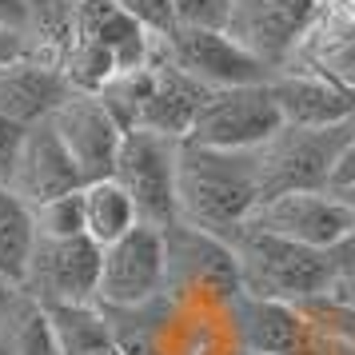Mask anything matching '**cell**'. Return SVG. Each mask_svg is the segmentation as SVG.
Returning a JSON list of instances; mask_svg holds the SVG:
<instances>
[{
  "label": "cell",
  "instance_id": "obj_1",
  "mask_svg": "<svg viewBox=\"0 0 355 355\" xmlns=\"http://www.w3.org/2000/svg\"><path fill=\"white\" fill-rule=\"evenodd\" d=\"M252 152H224L180 140L176 152V224L232 240L259 208Z\"/></svg>",
  "mask_w": 355,
  "mask_h": 355
},
{
  "label": "cell",
  "instance_id": "obj_2",
  "mask_svg": "<svg viewBox=\"0 0 355 355\" xmlns=\"http://www.w3.org/2000/svg\"><path fill=\"white\" fill-rule=\"evenodd\" d=\"M232 259L240 275V291L256 300H279V304H307L331 295V275L323 268V256L315 248L291 243L284 236L259 232L243 224L232 240Z\"/></svg>",
  "mask_w": 355,
  "mask_h": 355
},
{
  "label": "cell",
  "instance_id": "obj_3",
  "mask_svg": "<svg viewBox=\"0 0 355 355\" xmlns=\"http://www.w3.org/2000/svg\"><path fill=\"white\" fill-rule=\"evenodd\" d=\"M352 136V124H336V128H279L252 148V164H256L259 196H279V192H323L327 184V168L339 144ZM259 200V204H263Z\"/></svg>",
  "mask_w": 355,
  "mask_h": 355
},
{
  "label": "cell",
  "instance_id": "obj_4",
  "mask_svg": "<svg viewBox=\"0 0 355 355\" xmlns=\"http://www.w3.org/2000/svg\"><path fill=\"white\" fill-rule=\"evenodd\" d=\"M176 152L180 140H172V136L144 128L124 132L112 164V180L128 192L140 224H176Z\"/></svg>",
  "mask_w": 355,
  "mask_h": 355
},
{
  "label": "cell",
  "instance_id": "obj_5",
  "mask_svg": "<svg viewBox=\"0 0 355 355\" xmlns=\"http://www.w3.org/2000/svg\"><path fill=\"white\" fill-rule=\"evenodd\" d=\"M320 8L323 0H236L220 33L275 76L295 60Z\"/></svg>",
  "mask_w": 355,
  "mask_h": 355
},
{
  "label": "cell",
  "instance_id": "obj_6",
  "mask_svg": "<svg viewBox=\"0 0 355 355\" xmlns=\"http://www.w3.org/2000/svg\"><path fill=\"white\" fill-rule=\"evenodd\" d=\"M279 128L275 100L263 84H240V88H216L204 96L192 120V132L184 140L224 152H252Z\"/></svg>",
  "mask_w": 355,
  "mask_h": 355
},
{
  "label": "cell",
  "instance_id": "obj_7",
  "mask_svg": "<svg viewBox=\"0 0 355 355\" xmlns=\"http://www.w3.org/2000/svg\"><path fill=\"white\" fill-rule=\"evenodd\" d=\"M96 275L100 243H92L88 236H68V240H40L36 236L17 288L40 307L96 304Z\"/></svg>",
  "mask_w": 355,
  "mask_h": 355
},
{
  "label": "cell",
  "instance_id": "obj_8",
  "mask_svg": "<svg viewBox=\"0 0 355 355\" xmlns=\"http://www.w3.org/2000/svg\"><path fill=\"white\" fill-rule=\"evenodd\" d=\"M164 291V227L132 224L100 248L96 307H140Z\"/></svg>",
  "mask_w": 355,
  "mask_h": 355
},
{
  "label": "cell",
  "instance_id": "obj_9",
  "mask_svg": "<svg viewBox=\"0 0 355 355\" xmlns=\"http://www.w3.org/2000/svg\"><path fill=\"white\" fill-rule=\"evenodd\" d=\"M164 288L236 300L240 275H236V259H232L227 240L196 232L188 224L164 227Z\"/></svg>",
  "mask_w": 355,
  "mask_h": 355
},
{
  "label": "cell",
  "instance_id": "obj_10",
  "mask_svg": "<svg viewBox=\"0 0 355 355\" xmlns=\"http://www.w3.org/2000/svg\"><path fill=\"white\" fill-rule=\"evenodd\" d=\"M49 120L56 128V136H60L64 152L72 156L84 184L112 176L124 128L116 124V116L104 108V100L96 92H68Z\"/></svg>",
  "mask_w": 355,
  "mask_h": 355
},
{
  "label": "cell",
  "instance_id": "obj_11",
  "mask_svg": "<svg viewBox=\"0 0 355 355\" xmlns=\"http://www.w3.org/2000/svg\"><path fill=\"white\" fill-rule=\"evenodd\" d=\"M164 52L184 76H192L208 92L240 88V84H263L272 76L236 40H227L220 28H172L164 36Z\"/></svg>",
  "mask_w": 355,
  "mask_h": 355
},
{
  "label": "cell",
  "instance_id": "obj_12",
  "mask_svg": "<svg viewBox=\"0 0 355 355\" xmlns=\"http://www.w3.org/2000/svg\"><path fill=\"white\" fill-rule=\"evenodd\" d=\"M248 224L320 252L355 224V211L331 192H279L268 196Z\"/></svg>",
  "mask_w": 355,
  "mask_h": 355
},
{
  "label": "cell",
  "instance_id": "obj_13",
  "mask_svg": "<svg viewBox=\"0 0 355 355\" xmlns=\"http://www.w3.org/2000/svg\"><path fill=\"white\" fill-rule=\"evenodd\" d=\"M4 188H8L12 196H20L28 208L84 188L80 172H76L72 156L64 152L60 136H56V128H52V120H36V124L24 128L20 148H17V160H12V168H8Z\"/></svg>",
  "mask_w": 355,
  "mask_h": 355
},
{
  "label": "cell",
  "instance_id": "obj_14",
  "mask_svg": "<svg viewBox=\"0 0 355 355\" xmlns=\"http://www.w3.org/2000/svg\"><path fill=\"white\" fill-rule=\"evenodd\" d=\"M68 92L72 84L64 80L60 60L40 49H28L24 56L0 64V116H8L20 128L49 120Z\"/></svg>",
  "mask_w": 355,
  "mask_h": 355
},
{
  "label": "cell",
  "instance_id": "obj_15",
  "mask_svg": "<svg viewBox=\"0 0 355 355\" xmlns=\"http://www.w3.org/2000/svg\"><path fill=\"white\" fill-rule=\"evenodd\" d=\"M268 92L275 100L279 124H291V128H336V124L352 120L355 96L315 72L284 68V72L268 76Z\"/></svg>",
  "mask_w": 355,
  "mask_h": 355
},
{
  "label": "cell",
  "instance_id": "obj_16",
  "mask_svg": "<svg viewBox=\"0 0 355 355\" xmlns=\"http://www.w3.org/2000/svg\"><path fill=\"white\" fill-rule=\"evenodd\" d=\"M288 68L315 72L323 80L347 88L355 96V20L339 8L336 0H323L315 24L307 28L304 44Z\"/></svg>",
  "mask_w": 355,
  "mask_h": 355
},
{
  "label": "cell",
  "instance_id": "obj_17",
  "mask_svg": "<svg viewBox=\"0 0 355 355\" xmlns=\"http://www.w3.org/2000/svg\"><path fill=\"white\" fill-rule=\"evenodd\" d=\"M72 36H80L88 44L104 49L116 60V68H136L148 60V49H152V36L144 28H136L112 0H80L76 8V24H72Z\"/></svg>",
  "mask_w": 355,
  "mask_h": 355
},
{
  "label": "cell",
  "instance_id": "obj_18",
  "mask_svg": "<svg viewBox=\"0 0 355 355\" xmlns=\"http://www.w3.org/2000/svg\"><path fill=\"white\" fill-rule=\"evenodd\" d=\"M0 347L8 355H60L44 307L20 288H0Z\"/></svg>",
  "mask_w": 355,
  "mask_h": 355
},
{
  "label": "cell",
  "instance_id": "obj_19",
  "mask_svg": "<svg viewBox=\"0 0 355 355\" xmlns=\"http://www.w3.org/2000/svg\"><path fill=\"white\" fill-rule=\"evenodd\" d=\"M80 211H84V236L92 243H100V248L120 240L132 224H140L128 192H124L112 176L84 184L80 188Z\"/></svg>",
  "mask_w": 355,
  "mask_h": 355
},
{
  "label": "cell",
  "instance_id": "obj_20",
  "mask_svg": "<svg viewBox=\"0 0 355 355\" xmlns=\"http://www.w3.org/2000/svg\"><path fill=\"white\" fill-rule=\"evenodd\" d=\"M33 243H36L33 208L0 184V284H12V288L20 284Z\"/></svg>",
  "mask_w": 355,
  "mask_h": 355
},
{
  "label": "cell",
  "instance_id": "obj_21",
  "mask_svg": "<svg viewBox=\"0 0 355 355\" xmlns=\"http://www.w3.org/2000/svg\"><path fill=\"white\" fill-rule=\"evenodd\" d=\"M28 8V36H33V49L49 52L60 60V52L72 40V24H76V8L80 0H24Z\"/></svg>",
  "mask_w": 355,
  "mask_h": 355
},
{
  "label": "cell",
  "instance_id": "obj_22",
  "mask_svg": "<svg viewBox=\"0 0 355 355\" xmlns=\"http://www.w3.org/2000/svg\"><path fill=\"white\" fill-rule=\"evenodd\" d=\"M33 224L40 240H68V236H84V211H80V188L56 200H44L33 208Z\"/></svg>",
  "mask_w": 355,
  "mask_h": 355
},
{
  "label": "cell",
  "instance_id": "obj_23",
  "mask_svg": "<svg viewBox=\"0 0 355 355\" xmlns=\"http://www.w3.org/2000/svg\"><path fill=\"white\" fill-rule=\"evenodd\" d=\"M323 268L331 275V300H352L355 295V224L331 240L327 248H320Z\"/></svg>",
  "mask_w": 355,
  "mask_h": 355
},
{
  "label": "cell",
  "instance_id": "obj_24",
  "mask_svg": "<svg viewBox=\"0 0 355 355\" xmlns=\"http://www.w3.org/2000/svg\"><path fill=\"white\" fill-rule=\"evenodd\" d=\"M307 320L331 331L336 339H343L347 347H355V300H331V295H320V300H307V304H295Z\"/></svg>",
  "mask_w": 355,
  "mask_h": 355
},
{
  "label": "cell",
  "instance_id": "obj_25",
  "mask_svg": "<svg viewBox=\"0 0 355 355\" xmlns=\"http://www.w3.org/2000/svg\"><path fill=\"white\" fill-rule=\"evenodd\" d=\"M112 4L136 24V28H144L152 40H164V36L176 28V8H172V0H112Z\"/></svg>",
  "mask_w": 355,
  "mask_h": 355
},
{
  "label": "cell",
  "instance_id": "obj_26",
  "mask_svg": "<svg viewBox=\"0 0 355 355\" xmlns=\"http://www.w3.org/2000/svg\"><path fill=\"white\" fill-rule=\"evenodd\" d=\"M236 0H172L176 28H224Z\"/></svg>",
  "mask_w": 355,
  "mask_h": 355
},
{
  "label": "cell",
  "instance_id": "obj_27",
  "mask_svg": "<svg viewBox=\"0 0 355 355\" xmlns=\"http://www.w3.org/2000/svg\"><path fill=\"white\" fill-rule=\"evenodd\" d=\"M355 188V132L339 144V152L331 156V168H327V184H323V192L331 196H343Z\"/></svg>",
  "mask_w": 355,
  "mask_h": 355
},
{
  "label": "cell",
  "instance_id": "obj_28",
  "mask_svg": "<svg viewBox=\"0 0 355 355\" xmlns=\"http://www.w3.org/2000/svg\"><path fill=\"white\" fill-rule=\"evenodd\" d=\"M20 136H24V128L12 124L8 116H0V184L8 180V168H12V160H17Z\"/></svg>",
  "mask_w": 355,
  "mask_h": 355
},
{
  "label": "cell",
  "instance_id": "obj_29",
  "mask_svg": "<svg viewBox=\"0 0 355 355\" xmlns=\"http://www.w3.org/2000/svg\"><path fill=\"white\" fill-rule=\"evenodd\" d=\"M0 28H12V33L28 36V8H24V0H0Z\"/></svg>",
  "mask_w": 355,
  "mask_h": 355
},
{
  "label": "cell",
  "instance_id": "obj_30",
  "mask_svg": "<svg viewBox=\"0 0 355 355\" xmlns=\"http://www.w3.org/2000/svg\"><path fill=\"white\" fill-rule=\"evenodd\" d=\"M88 355H120V352H116V343H108V347H96V352H88Z\"/></svg>",
  "mask_w": 355,
  "mask_h": 355
},
{
  "label": "cell",
  "instance_id": "obj_31",
  "mask_svg": "<svg viewBox=\"0 0 355 355\" xmlns=\"http://www.w3.org/2000/svg\"><path fill=\"white\" fill-rule=\"evenodd\" d=\"M339 200H343V204H347V208L355 211V188H352V192H343V196H339Z\"/></svg>",
  "mask_w": 355,
  "mask_h": 355
},
{
  "label": "cell",
  "instance_id": "obj_32",
  "mask_svg": "<svg viewBox=\"0 0 355 355\" xmlns=\"http://www.w3.org/2000/svg\"><path fill=\"white\" fill-rule=\"evenodd\" d=\"M347 124H352V132H355V104H352V120H347Z\"/></svg>",
  "mask_w": 355,
  "mask_h": 355
},
{
  "label": "cell",
  "instance_id": "obj_33",
  "mask_svg": "<svg viewBox=\"0 0 355 355\" xmlns=\"http://www.w3.org/2000/svg\"><path fill=\"white\" fill-rule=\"evenodd\" d=\"M243 355H252V352H243Z\"/></svg>",
  "mask_w": 355,
  "mask_h": 355
},
{
  "label": "cell",
  "instance_id": "obj_34",
  "mask_svg": "<svg viewBox=\"0 0 355 355\" xmlns=\"http://www.w3.org/2000/svg\"><path fill=\"white\" fill-rule=\"evenodd\" d=\"M352 355H355V347H352Z\"/></svg>",
  "mask_w": 355,
  "mask_h": 355
},
{
  "label": "cell",
  "instance_id": "obj_35",
  "mask_svg": "<svg viewBox=\"0 0 355 355\" xmlns=\"http://www.w3.org/2000/svg\"><path fill=\"white\" fill-rule=\"evenodd\" d=\"M0 288H4V284H0Z\"/></svg>",
  "mask_w": 355,
  "mask_h": 355
},
{
  "label": "cell",
  "instance_id": "obj_36",
  "mask_svg": "<svg viewBox=\"0 0 355 355\" xmlns=\"http://www.w3.org/2000/svg\"><path fill=\"white\" fill-rule=\"evenodd\" d=\"M352 300H355V295H352Z\"/></svg>",
  "mask_w": 355,
  "mask_h": 355
}]
</instances>
